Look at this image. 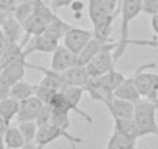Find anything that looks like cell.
I'll return each instance as SVG.
<instances>
[{"label": "cell", "instance_id": "28", "mask_svg": "<svg viewBox=\"0 0 158 149\" xmlns=\"http://www.w3.org/2000/svg\"><path fill=\"white\" fill-rule=\"evenodd\" d=\"M143 13L149 16L158 14V0H143Z\"/></svg>", "mask_w": 158, "mask_h": 149}, {"label": "cell", "instance_id": "24", "mask_svg": "<svg viewBox=\"0 0 158 149\" xmlns=\"http://www.w3.org/2000/svg\"><path fill=\"white\" fill-rule=\"evenodd\" d=\"M50 123L54 124V126H57L59 129L67 130L70 127V112L68 110H64V109H54L53 107Z\"/></svg>", "mask_w": 158, "mask_h": 149}, {"label": "cell", "instance_id": "4", "mask_svg": "<svg viewBox=\"0 0 158 149\" xmlns=\"http://www.w3.org/2000/svg\"><path fill=\"white\" fill-rule=\"evenodd\" d=\"M155 67H156L155 62L144 64L132 76L141 98H146V100H156L158 98V74L147 71V68H155Z\"/></svg>", "mask_w": 158, "mask_h": 149}, {"label": "cell", "instance_id": "19", "mask_svg": "<svg viewBox=\"0 0 158 149\" xmlns=\"http://www.w3.org/2000/svg\"><path fill=\"white\" fill-rule=\"evenodd\" d=\"M36 87L34 84H30V83H25L23 79L22 81H17L16 84L11 86V90H10V96L17 100L19 103L30 98V96H34L36 95Z\"/></svg>", "mask_w": 158, "mask_h": 149}, {"label": "cell", "instance_id": "2", "mask_svg": "<svg viewBox=\"0 0 158 149\" xmlns=\"http://www.w3.org/2000/svg\"><path fill=\"white\" fill-rule=\"evenodd\" d=\"M54 14L56 13L47 5V2H44V0H34V8H33L31 16L22 23V28L25 31V39H23L22 45L25 47L33 36L42 34L47 30L51 19L54 17Z\"/></svg>", "mask_w": 158, "mask_h": 149}, {"label": "cell", "instance_id": "32", "mask_svg": "<svg viewBox=\"0 0 158 149\" xmlns=\"http://www.w3.org/2000/svg\"><path fill=\"white\" fill-rule=\"evenodd\" d=\"M8 45H10V40L5 37V34H3V31L0 30V57L3 56V53H5V50L8 48Z\"/></svg>", "mask_w": 158, "mask_h": 149}, {"label": "cell", "instance_id": "39", "mask_svg": "<svg viewBox=\"0 0 158 149\" xmlns=\"http://www.w3.org/2000/svg\"><path fill=\"white\" fill-rule=\"evenodd\" d=\"M44 2H47V3H50V2H51V0H44Z\"/></svg>", "mask_w": 158, "mask_h": 149}, {"label": "cell", "instance_id": "31", "mask_svg": "<svg viewBox=\"0 0 158 149\" xmlns=\"http://www.w3.org/2000/svg\"><path fill=\"white\" fill-rule=\"evenodd\" d=\"M10 90H11V86H8L3 79H0V101L10 96Z\"/></svg>", "mask_w": 158, "mask_h": 149}, {"label": "cell", "instance_id": "16", "mask_svg": "<svg viewBox=\"0 0 158 149\" xmlns=\"http://www.w3.org/2000/svg\"><path fill=\"white\" fill-rule=\"evenodd\" d=\"M113 96L121 98V100H127V101H130L133 104H136L141 100V95H139V92H138V89H136V86H135V83L132 79V76L130 78H126L121 83V86L115 90Z\"/></svg>", "mask_w": 158, "mask_h": 149}, {"label": "cell", "instance_id": "23", "mask_svg": "<svg viewBox=\"0 0 158 149\" xmlns=\"http://www.w3.org/2000/svg\"><path fill=\"white\" fill-rule=\"evenodd\" d=\"M107 149H136V143L130 141L129 138H126L124 135H121L118 130L113 129V134L107 143Z\"/></svg>", "mask_w": 158, "mask_h": 149}, {"label": "cell", "instance_id": "7", "mask_svg": "<svg viewBox=\"0 0 158 149\" xmlns=\"http://www.w3.org/2000/svg\"><path fill=\"white\" fill-rule=\"evenodd\" d=\"M92 37H93V31L77 28V27H70L62 37V42H64L62 45H65L74 54H79Z\"/></svg>", "mask_w": 158, "mask_h": 149}, {"label": "cell", "instance_id": "40", "mask_svg": "<svg viewBox=\"0 0 158 149\" xmlns=\"http://www.w3.org/2000/svg\"><path fill=\"white\" fill-rule=\"evenodd\" d=\"M73 149H76V147H73Z\"/></svg>", "mask_w": 158, "mask_h": 149}, {"label": "cell", "instance_id": "5", "mask_svg": "<svg viewBox=\"0 0 158 149\" xmlns=\"http://www.w3.org/2000/svg\"><path fill=\"white\" fill-rule=\"evenodd\" d=\"M116 47H118V40L104 44L101 51L85 65L90 78H99L102 74H106L107 71L115 68L116 62H115V57H113V51L116 50Z\"/></svg>", "mask_w": 158, "mask_h": 149}, {"label": "cell", "instance_id": "25", "mask_svg": "<svg viewBox=\"0 0 158 149\" xmlns=\"http://www.w3.org/2000/svg\"><path fill=\"white\" fill-rule=\"evenodd\" d=\"M17 127L20 129L23 138H25V143L27 144H33L34 140H36V134H37V123L36 121H19L17 123Z\"/></svg>", "mask_w": 158, "mask_h": 149}, {"label": "cell", "instance_id": "21", "mask_svg": "<svg viewBox=\"0 0 158 149\" xmlns=\"http://www.w3.org/2000/svg\"><path fill=\"white\" fill-rule=\"evenodd\" d=\"M3 143H5L6 149H22L27 144L25 143V138H23V135L20 132V129L17 127V124L16 126H11L10 124V127H8L5 137H3Z\"/></svg>", "mask_w": 158, "mask_h": 149}, {"label": "cell", "instance_id": "18", "mask_svg": "<svg viewBox=\"0 0 158 149\" xmlns=\"http://www.w3.org/2000/svg\"><path fill=\"white\" fill-rule=\"evenodd\" d=\"M2 31L10 42H19L20 37H22L23 28H22V23L13 14H10V16H6V19L2 25Z\"/></svg>", "mask_w": 158, "mask_h": 149}, {"label": "cell", "instance_id": "11", "mask_svg": "<svg viewBox=\"0 0 158 149\" xmlns=\"http://www.w3.org/2000/svg\"><path fill=\"white\" fill-rule=\"evenodd\" d=\"M44 103L34 95V96H30L23 101L19 103V112H17V117H16V121H36L40 109H42Z\"/></svg>", "mask_w": 158, "mask_h": 149}, {"label": "cell", "instance_id": "15", "mask_svg": "<svg viewBox=\"0 0 158 149\" xmlns=\"http://www.w3.org/2000/svg\"><path fill=\"white\" fill-rule=\"evenodd\" d=\"M112 117H118V118H133L135 115V104L127 101V100H121L113 96L110 106L107 107Z\"/></svg>", "mask_w": 158, "mask_h": 149}, {"label": "cell", "instance_id": "12", "mask_svg": "<svg viewBox=\"0 0 158 149\" xmlns=\"http://www.w3.org/2000/svg\"><path fill=\"white\" fill-rule=\"evenodd\" d=\"M62 78L65 86H74V87H85L90 83V74L87 71V67L82 65H74L65 71H62Z\"/></svg>", "mask_w": 158, "mask_h": 149}, {"label": "cell", "instance_id": "9", "mask_svg": "<svg viewBox=\"0 0 158 149\" xmlns=\"http://www.w3.org/2000/svg\"><path fill=\"white\" fill-rule=\"evenodd\" d=\"M59 92H60V95L65 98V101L68 103L71 112H76L79 117H82V118H84L85 121H89V123H93V118H92L87 112H84L82 109H79V103H81V100H82V95L85 93L82 87L65 86V87H62Z\"/></svg>", "mask_w": 158, "mask_h": 149}, {"label": "cell", "instance_id": "3", "mask_svg": "<svg viewBox=\"0 0 158 149\" xmlns=\"http://www.w3.org/2000/svg\"><path fill=\"white\" fill-rule=\"evenodd\" d=\"M156 110L158 104L156 100H146L141 98L135 104V115L133 120L138 126L141 137L146 135H158V123H156Z\"/></svg>", "mask_w": 158, "mask_h": 149}, {"label": "cell", "instance_id": "30", "mask_svg": "<svg viewBox=\"0 0 158 149\" xmlns=\"http://www.w3.org/2000/svg\"><path fill=\"white\" fill-rule=\"evenodd\" d=\"M74 2V0H51L50 2V8L56 13L57 10H60V8H65V6H68V5H71Z\"/></svg>", "mask_w": 158, "mask_h": 149}, {"label": "cell", "instance_id": "20", "mask_svg": "<svg viewBox=\"0 0 158 149\" xmlns=\"http://www.w3.org/2000/svg\"><path fill=\"white\" fill-rule=\"evenodd\" d=\"M71 25H68L65 20H62L57 14H54V17L51 19V22L48 23V27H47V30L44 31V34H47V36H50V37H53L54 40H62V37H64V34H65V31L70 28Z\"/></svg>", "mask_w": 158, "mask_h": 149}, {"label": "cell", "instance_id": "8", "mask_svg": "<svg viewBox=\"0 0 158 149\" xmlns=\"http://www.w3.org/2000/svg\"><path fill=\"white\" fill-rule=\"evenodd\" d=\"M30 54L25 51V54H22L19 59L10 62L8 65H5L2 70H0V79H3L8 86L16 84L17 81L23 79V74L27 70V57Z\"/></svg>", "mask_w": 158, "mask_h": 149}, {"label": "cell", "instance_id": "34", "mask_svg": "<svg viewBox=\"0 0 158 149\" xmlns=\"http://www.w3.org/2000/svg\"><path fill=\"white\" fill-rule=\"evenodd\" d=\"M71 8H73V11L76 13V16L79 17V13H81V10H84V3L79 2V0H74V2L71 3Z\"/></svg>", "mask_w": 158, "mask_h": 149}, {"label": "cell", "instance_id": "29", "mask_svg": "<svg viewBox=\"0 0 158 149\" xmlns=\"http://www.w3.org/2000/svg\"><path fill=\"white\" fill-rule=\"evenodd\" d=\"M19 0H0V13L5 14H13Z\"/></svg>", "mask_w": 158, "mask_h": 149}, {"label": "cell", "instance_id": "36", "mask_svg": "<svg viewBox=\"0 0 158 149\" xmlns=\"http://www.w3.org/2000/svg\"><path fill=\"white\" fill-rule=\"evenodd\" d=\"M6 16H10V14H5V13H0V30H2V25H3V22H5Z\"/></svg>", "mask_w": 158, "mask_h": 149}, {"label": "cell", "instance_id": "37", "mask_svg": "<svg viewBox=\"0 0 158 149\" xmlns=\"http://www.w3.org/2000/svg\"><path fill=\"white\" fill-rule=\"evenodd\" d=\"M22 149H42V147H39V146H36V144L33 143V144H25Z\"/></svg>", "mask_w": 158, "mask_h": 149}, {"label": "cell", "instance_id": "41", "mask_svg": "<svg viewBox=\"0 0 158 149\" xmlns=\"http://www.w3.org/2000/svg\"><path fill=\"white\" fill-rule=\"evenodd\" d=\"M156 137H158V135H156Z\"/></svg>", "mask_w": 158, "mask_h": 149}, {"label": "cell", "instance_id": "6", "mask_svg": "<svg viewBox=\"0 0 158 149\" xmlns=\"http://www.w3.org/2000/svg\"><path fill=\"white\" fill-rule=\"evenodd\" d=\"M57 138H65V140L70 141L71 144L82 143V138L74 137V135L68 134V130L59 129L57 126H54V124H51V123H47V124H44V126H39L37 134H36L34 144L39 146V147H45L47 144L53 143V141L57 140Z\"/></svg>", "mask_w": 158, "mask_h": 149}, {"label": "cell", "instance_id": "27", "mask_svg": "<svg viewBox=\"0 0 158 149\" xmlns=\"http://www.w3.org/2000/svg\"><path fill=\"white\" fill-rule=\"evenodd\" d=\"M51 110H53L51 104H44V106H42V109H40V112H39L37 118H36L37 126H44V124L50 123V118H51Z\"/></svg>", "mask_w": 158, "mask_h": 149}, {"label": "cell", "instance_id": "22", "mask_svg": "<svg viewBox=\"0 0 158 149\" xmlns=\"http://www.w3.org/2000/svg\"><path fill=\"white\" fill-rule=\"evenodd\" d=\"M17 112H19V101L17 100L8 96V98L0 101V115H2L8 123H11L17 117Z\"/></svg>", "mask_w": 158, "mask_h": 149}, {"label": "cell", "instance_id": "13", "mask_svg": "<svg viewBox=\"0 0 158 149\" xmlns=\"http://www.w3.org/2000/svg\"><path fill=\"white\" fill-rule=\"evenodd\" d=\"M60 44L57 40H54L53 37L47 36V34H37V36H33L28 44L25 45V51L28 54H31L33 51H40V53H53Z\"/></svg>", "mask_w": 158, "mask_h": 149}, {"label": "cell", "instance_id": "1", "mask_svg": "<svg viewBox=\"0 0 158 149\" xmlns=\"http://www.w3.org/2000/svg\"><path fill=\"white\" fill-rule=\"evenodd\" d=\"M119 13H121V28H119L121 36L118 40V47L113 51L115 62L124 54L127 47L132 44V40L129 39V27L130 22L135 20L143 13V0H123L119 5Z\"/></svg>", "mask_w": 158, "mask_h": 149}, {"label": "cell", "instance_id": "26", "mask_svg": "<svg viewBox=\"0 0 158 149\" xmlns=\"http://www.w3.org/2000/svg\"><path fill=\"white\" fill-rule=\"evenodd\" d=\"M56 93H57V90L50 89V87H45V86H40V84H37V87H36V96H37L44 104H50Z\"/></svg>", "mask_w": 158, "mask_h": 149}, {"label": "cell", "instance_id": "35", "mask_svg": "<svg viewBox=\"0 0 158 149\" xmlns=\"http://www.w3.org/2000/svg\"><path fill=\"white\" fill-rule=\"evenodd\" d=\"M152 30H153L155 36L158 37V14L152 16Z\"/></svg>", "mask_w": 158, "mask_h": 149}, {"label": "cell", "instance_id": "14", "mask_svg": "<svg viewBox=\"0 0 158 149\" xmlns=\"http://www.w3.org/2000/svg\"><path fill=\"white\" fill-rule=\"evenodd\" d=\"M113 118V123H115V130H118L121 135H124L126 138H129L130 141L136 143V140L141 137L139 130H138V126L135 123L133 118H118V117H112Z\"/></svg>", "mask_w": 158, "mask_h": 149}, {"label": "cell", "instance_id": "10", "mask_svg": "<svg viewBox=\"0 0 158 149\" xmlns=\"http://www.w3.org/2000/svg\"><path fill=\"white\" fill-rule=\"evenodd\" d=\"M51 70L54 71H65L74 65H77V54L70 51L65 45H59L51 53Z\"/></svg>", "mask_w": 158, "mask_h": 149}, {"label": "cell", "instance_id": "17", "mask_svg": "<svg viewBox=\"0 0 158 149\" xmlns=\"http://www.w3.org/2000/svg\"><path fill=\"white\" fill-rule=\"evenodd\" d=\"M102 42L101 40H98L95 36L87 42V45L81 50V53L77 54V65H82V67H85L99 51H101V48H102Z\"/></svg>", "mask_w": 158, "mask_h": 149}, {"label": "cell", "instance_id": "33", "mask_svg": "<svg viewBox=\"0 0 158 149\" xmlns=\"http://www.w3.org/2000/svg\"><path fill=\"white\" fill-rule=\"evenodd\" d=\"M10 124H11V123H8L2 115H0V140H3V137H5V134H6Z\"/></svg>", "mask_w": 158, "mask_h": 149}, {"label": "cell", "instance_id": "38", "mask_svg": "<svg viewBox=\"0 0 158 149\" xmlns=\"http://www.w3.org/2000/svg\"><path fill=\"white\" fill-rule=\"evenodd\" d=\"M0 149H6V146H5L3 140H0Z\"/></svg>", "mask_w": 158, "mask_h": 149}]
</instances>
